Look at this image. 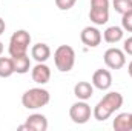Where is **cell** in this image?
<instances>
[{"label":"cell","instance_id":"23","mask_svg":"<svg viewBox=\"0 0 132 131\" xmlns=\"http://www.w3.org/2000/svg\"><path fill=\"white\" fill-rule=\"evenodd\" d=\"M5 28H6V23H5V20L0 17V35L5 33Z\"/></svg>","mask_w":132,"mask_h":131},{"label":"cell","instance_id":"8","mask_svg":"<svg viewBox=\"0 0 132 131\" xmlns=\"http://www.w3.org/2000/svg\"><path fill=\"white\" fill-rule=\"evenodd\" d=\"M80 39H81V43L86 45L88 48H97L101 43L103 35L98 31V28H95V26H86V28H83V31L80 34Z\"/></svg>","mask_w":132,"mask_h":131},{"label":"cell","instance_id":"11","mask_svg":"<svg viewBox=\"0 0 132 131\" xmlns=\"http://www.w3.org/2000/svg\"><path fill=\"white\" fill-rule=\"evenodd\" d=\"M31 56H32V59L35 62L43 63L51 57V48L46 43H35L31 48Z\"/></svg>","mask_w":132,"mask_h":131},{"label":"cell","instance_id":"4","mask_svg":"<svg viewBox=\"0 0 132 131\" xmlns=\"http://www.w3.org/2000/svg\"><path fill=\"white\" fill-rule=\"evenodd\" d=\"M29 45H31V34L26 30H17L9 39V46H8L9 56L14 57V56L26 54Z\"/></svg>","mask_w":132,"mask_h":131},{"label":"cell","instance_id":"2","mask_svg":"<svg viewBox=\"0 0 132 131\" xmlns=\"http://www.w3.org/2000/svg\"><path fill=\"white\" fill-rule=\"evenodd\" d=\"M51 94L45 88H29L22 96V105L26 110H38L49 103Z\"/></svg>","mask_w":132,"mask_h":131},{"label":"cell","instance_id":"26","mask_svg":"<svg viewBox=\"0 0 132 131\" xmlns=\"http://www.w3.org/2000/svg\"><path fill=\"white\" fill-rule=\"evenodd\" d=\"M131 123H132V113H131Z\"/></svg>","mask_w":132,"mask_h":131},{"label":"cell","instance_id":"7","mask_svg":"<svg viewBox=\"0 0 132 131\" xmlns=\"http://www.w3.org/2000/svg\"><path fill=\"white\" fill-rule=\"evenodd\" d=\"M19 130H28V131H46L48 130V119L46 116L40 113H34L26 119L25 125H20Z\"/></svg>","mask_w":132,"mask_h":131},{"label":"cell","instance_id":"10","mask_svg":"<svg viewBox=\"0 0 132 131\" xmlns=\"http://www.w3.org/2000/svg\"><path fill=\"white\" fill-rule=\"evenodd\" d=\"M31 76H32V80L38 85H45L51 80V68L46 65L45 62L40 63L37 62V65L31 69Z\"/></svg>","mask_w":132,"mask_h":131},{"label":"cell","instance_id":"17","mask_svg":"<svg viewBox=\"0 0 132 131\" xmlns=\"http://www.w3.org/2000/svg\"><path fill=\"white\" fill-rule=\"evenodd\" d=\"M15 72L12 57H0V77L8 79Z\"/></svg>","mask_w":132,"mask_h":131},{"label":"cell","instance_id":"14","mask_svg":"<svg viewBox=\"0 0 132 131\" xmlns=\"http://www.w3.org/2000/svg\"><path fill=\"white\" fill-rule=\"evenodd\" d=\"M12 62H14V69H15L17 74H26L31 69V59H29L28 54L14 56Z\"/></svg>","mask_w":132,"mask_h":131},{"label":"cell","instance_id":"9","mask_svg":"<svg viewBox=\"0 0 132 131\" xmlns=\"http://www.w3.org/2000/svg\"><path fill=\"white\" fill-rule=\"evenodd\" d=\"M92 85H94V88H97L100 91L109 90L112 86V74H111V71L103 69V68L97 69L94 72V76H92Z\"/></svg>","mask_w":132,"mask_h":131},{"label":"cell","instance_id":"15","mask_svg":"<svg viewBox=\"0 0 132 131\" xmlns=\"http://www.w3.org/2000/svg\"><path fill=\"white\" fill-rule=\"evenodd\" d=\"M89 19L94 25L103 26L109 20V9H101V8H91L89 11Z\"/></svg>","mask_w":132,"mask_h":131},{"label":"cell","instance_id":"1","mask_svg":"<svg viewBox=\"0 0 132 131\" xmlns=\"http://www.w3.org/2000/svg\"><path fill=\"white\" fill-rule=\"evenodd\" d=\"M125 99L120 93L117 91H109L108 94H104L103 99L94 106L92 110V116L95 120L98 122H104L106 119H109L115 111H118L123 106Z\"/></svg>","mask_w":132,"mask_h":131},{"label":"cell","instance_id":"25","mask_svg":"<svg viewBox=\"0 0 132 131\" xmlns=\"http://www.w3.org/2000/svg\"><path fill=\"white\" fill-rule=\"evenodd\" d=\"M2 53H3V43L0 42V56H2Z\"/></svg>","mask_w":132,"mask_h":131},{"label":"cell","instance_id":"6","mask_svg":"<svg viewBox=\"0 0 132 131\" xmlns=\"http://www.w3.org/2000/svg\"><path fill=\"white\" fill-rule=\"evenodd\" d=\"M103 60L109 69H121L126 65V53L120 48H109L104 51Z\"/></svg>","mask_w":132,"mask_h":131},{"label":"cell","instance_id":"3","mask_svg":"<svg viewBox=\"0 0 132 131\" xmlns=\"http://www.w3.org/2000/svg\"><path fill=\"white\" fill-rule=\"evenodd\" d=\"M54 63L59 71L69 72L75 65V51L69 45H60L54 51Z\"/></svg>","mask_w":132,"mask_h":131},{"label":"cell","instance_id":"24","mask_svg":"<svg viewBox=\"0 0 132 131\" xmlns=\"http://www.w3.org/2000/svg\"><path fill=\"white\" fill-rule=\"evenodd\" d=\"M128 72H129V76L132 77V60L129 62V65H128Z\"/></svg>","mask_w":132,"mask_h":131},{"label":"cell","instance_id":"20","mask_svg":"<svg viewBox=\"0 0 132 131\" xmlns=\"http://www.w3.org/2000/svg\"><path fill=\"white\" fill-rule=\"evenodd\" d=\"M75 2H77V0H55V5H57V8L62 9V11H69V9L75 5Z\"/></svg>","mask_w":132,"mask_h":131},{"label":"cell","instance_id":"12","mask_svg":"<svg viewBox=\"0 0 132 131\" xmlns=\"http://www.w3.org/2000/svg\"><path fill=\"white\" fill-rule=\"evenodd\" d=\"M94 94V85L89 82H78L74 86V96L78 100H88Z\"/></svg>","mask_w":132,"mask_h":131},{"label":"cell","instance_id":"21","mask_svg":"<svg viewBox=\"0 0 132 131\" xmlns=\"http://www.w3.org/2000/svg\"><path fill=\"white\" fill-rule=\"evenodd\" d=\"M91 8L109 9V0H91Z\"/></svg>","mask_w":132,"mask_h":131},{"label":"cell","instance_id":"16","mask_svg":"<svg viewBox=\"0 0 132 131\" xmlns=\"http://www.w3.org/2000/svg\"><path fill=\"white\" fill-rule=\"evenodd\" d=\"M123 34H125V30L121 26H109L104 30L103 39L108 43H118L123 39Z\"/></svg>","mask_w":132,"mask_h":131},{"label":"cell","instance_id":"22","mask_svg":"<svg viewBox=\"0 0 132 131\" xmlns=\"http://www.w3.org/2000/svg\"><path fill=\"white\" fill-rule=\"evenodd\" d=\"M123 51H125L126 54L132 56V35L125 40V43H123Z\"/></svg>","mask_w":132,"mask_h":131},{"label":"cell","instance_id":"5","mask_svg":"<svg viewBox=\"0 0 132 131\" xmlns=\"http://www.w3.org/2000/svg\"><path fill=\"white\" fill-rule=\"evenodd\" d=\"M91 116H92V110H91V105H88L86 100H78L74 105H71V108H69V117L77 125L86 123L91 119Z\"/></svg>","mask_w":132,"mask_h":131},{"label":"cell","instance_id":"19","mask_svg":"<svg viewBox=\"0 0 132 131\" xmlns=\"http://www.w3.org/2000/svg\"><path fill=\"white\" fill-rule=\"evenodd\" d=\"M121 28L128 33H132V11L121 16Z\"/></svg>","mask_w":132,"mask_h":131},{"label":"cell","instance_id":"18","mask_svg":"<svg viewBox=\"0 0 132 131\" xmlns=\"http://www.w3.org/2000/svg\"><path fill=\"white\" fill-rule=\"evenodd\" d=\"M112 6H114L115 12L123 16V14L132 11V0H112Z\"/></svg>","mask_w":132,"mask_h":131},{"label":"cell","instance_id":"13","mask_svg":"<svg viewBox=\"0 0 132 131\" xmlns=\"http://www.w3.org/2000/svg\"><path fill=\"white\" fill-rule=\"evenodd\" d=\"M112 127L115 131H132L131 123V113H120L115 116Z\"/></svg>","mask_w":132,"mask_h":131}]
</instances>
